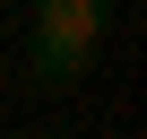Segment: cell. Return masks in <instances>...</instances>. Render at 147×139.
<instances>
[{
	"mask_svg": "<svg viewBox=\"0 0 147 139\" xmlns=\"http://www.w3.org/2000/svg\"><path fill=\"white\" fill-rule=\"evenodd\" d=\"M113 26V0H35V35H61V44H104Z\"/></svg>",
	"mask_w": 147,
	"mask_h": 139,
	"instance_id": "obj_1",
	"label": "cell"
},
{
	"mask_svg": "<svg viewBox=\"0 0 147 139\" xmlns=\"http://www.w3.org/2000/svg\"><path fill=\"white\" fill-rule=\"evenodd\" d=\"M87 70H95V52H87V44L35 35V78H43V87H69V78H87Z\"/></svg>",
	"mask_w": 147,
	"mask_h": 139,
	"instance_id": "obj_2",
	"label": "cell"
}]
</instances>
